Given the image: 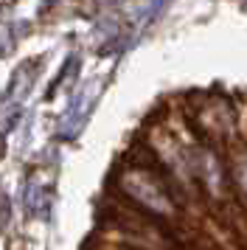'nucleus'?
Here are the masks:
<instances>
[{"label":"nucleus","mask_w":247,"mask_h":250,"mask_svg":"<svg viewBox=\"0 0 247 250\" xmlns=\"http://www.w3.org/2000/svg\"><path fill=\"white\" fill-rule=\"evenodd\" d=\"M121 191L126 194L129 203H135L138 208H144L149 214H157V216L174 214V197L168 191V186L146 163H135L132 169L124 174Z\"/></svg>","instance_id":"obj_1"}]
</instances>
